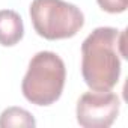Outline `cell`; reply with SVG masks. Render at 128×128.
I'll return each instance as SVG.
<instances>
[{
  "instance_id": "obj_1",
  "label": "cell",
  "mask_w": 128,
  "mask_h": 128,
  "mask_svg": "<svg viewBox=\"0 0 128 128\" xmlns=\"http://www.w3.org/2000/svg\"><path fill=\"white\" fill-rule=\"evenodd\" d=\"M125 56V30L96 27L82 44V76L92 90H112Z\"/></svg>"
},
{
  "instance_id": "obj_2",
  "label": "cell",
  "mask_w": 128,
  "mask_h": 128,
  "mask_svg": "<svg viewBox=\"0 0 128 128\" xmlns=\"http://www.w3.org/2000/svg\"><path fill=\"white\" fill-rule=\"evenodd\" d=\"M65 80V62L53 51H39L29 62L21 92L35 106H51L60 98Z\"/></svg>"
},
{
  "instance_id": "obj_6",
  "label": "cell",
  "mask_w": 128,
  "mask_h": 128,
  "mask_svg": "<svg viewBox=\"0 0 128 128\" xmlns=\"http://www.w3.org/2000/svg\"><path fill=\"white\" fill-rule=\"evenodd\" d=\"M33 128L36 120L30 112L21 107H8L0 114V128Z\"/></svg>"
},
{
  "instance_id": "obj_4",
  "label": "cell",
  "mask_w": 128,
  "mask_h": 128,
  "mask_svg": "<svg viewBox=\"0 0 128 128\" xmlns=\"http://www.w3.org/2000/svg\"><path fill=\"white\" fill-rule=\"evenodd\" d=\"M120 101L110 90L86 92L76 108L77 122L83 128H108L119 114Z\"/></svg>"
},
{
  "instance_id": "obj_3",
  "label": "cell",
  "mask_w": 128,
  "mask_h": 128,
  "mask_svg": "<svg viewBox=\"0 0 128 128\" xmlns=\"http://www.w3.org/2000/svg\"><path fill=\"white\" fill-rule=\"evenodd\" d=\"M29 14L35 32L48 41L72 38L84 26L80 8L63 0H33Z\"/></svg>"
},
{
  "instance_id": "obj_7",
  "label": "cell",
  "mask_w": 128,
  "mask_h": 128,
  "mask_svg": "<svg viewBox=\"0 0 128 128\" xmlns=\"http://www.w3.org/2000/svg\"><path fill=\"white\" fill-rule=\"evenodd\" d=\"M96 3L108 14H120L126 11L128 0H96Z\"/></svg>"
},
{
  "instance_id": "obj_5",
  "label": "cell",
  "mask_w": 128,
  "mask_h": 128,
  "mask_svg": "<svg viewBox=\"0 0 128 128\" xmlns=\"http://www.w3.org/2000/svg\"><path fill=\"white\" fill-rule=\"evenodd\" d=\"M24 36L23 18L12 9L0 11V45L14 47Z\"/></svg>"
}]
</instances>
